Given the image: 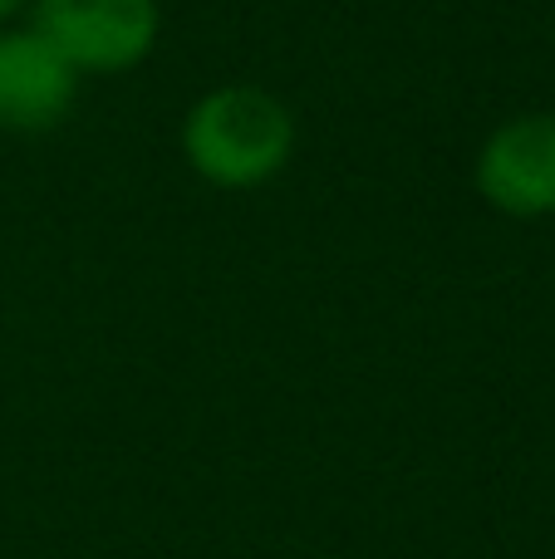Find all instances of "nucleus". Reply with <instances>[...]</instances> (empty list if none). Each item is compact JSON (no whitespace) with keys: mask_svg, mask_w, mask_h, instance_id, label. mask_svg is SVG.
<instances>
[{"mask_svg":"<svg viewBox=\"0 0 555 559\" xmlns=\"http://www.w3.org/2000/svg\"><path fill=\"white\" fill-rule=\"evenodd\" d=\"M29 0H0V25H15V20H25Z\"/></svg>","mask_w":555,"mask_h":559,"instance_id":"5","label":"nucleus"},{"mask_svg":"<svg viewBox=\"0 0 555 559\" xmlns=\"http://www.w3.org/2000/svg\"><path fill=\"white\" fill-rule=\"evenodd\" d=\"M300 128L281 94L265 84H216L182 114V163L216 192H256L291 167Z\"/></svg>","mask_w":555,"mask_h":559,"instance_id":"1","label":"nucleus"},{"mask_svg":"<svg viewBox=\"0 0 555 559\" xmlns=\"http://www.w3.org/2000/svg\"><path fill=\"white\" fill-rule=\"evenodd\" d=\"M472 187L511 222L555 216V114L536 108L492 128L472 163Z\"/></svg>","mask_w":555,"mask_h":559,"instance_id":"3","label":"nucleus"},{"mask_svg":"<svg viewBox=\"0 0 555 559\" xmlns=\"http://www.w3.org/2000/svg\"><path fill=\"white\" fill-rule=\"evenodd\" d=\"M25 20L79 79L133 74L163 39L157 0H29Z\"/></svg>","mask_w":555,"mask_h":559,"instance_id":"2","label":"nucleus"},{"mask_svg":"<svg viewBox=\"0 0 555 559\" xmlns=\"http://www.w3.org/2000/svg\"><path fill=\"white\" fill-rule=\"evenodd\" d=\"M84 79L59 59V49L29 20L0 25V133H55L79 104Z\"/></svg>","mask_w":555,"mask_h":559,"instance_id":"4","label":"nucleus"}]
</instances>
